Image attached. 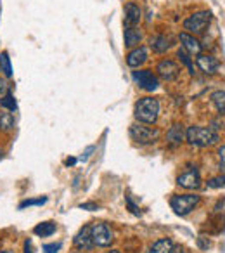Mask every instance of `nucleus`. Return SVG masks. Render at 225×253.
<instances>
[{
    "label": "nucleus",
    "mask_w": 225,
    "mask_h": 253,
    "mask_svg": "<svg viewBox=\"0 0 225 253\" xmlns=\"http://www.w3.org/2000/svg\"><path fill=\"white\" fill-rule=\"evenodd\" d=\"M76 163V160L75 158H71V160H66V165H75Z\"/></svg>",
    "instance_id": "nucleus-35"
},
{
    "label": "nucleus",
    "mask_w": 225,
    "mask_h": 253,
    "mask_svg": "<svg viewBox=\"0 0 225 253\" xmlns=\"http://www.w3.org/2000/svg\"><path fill=\"white\" fill-rule=\"evenodd\" d=\"M218 165H220V170L225 173V144L218 149Z\"/></svg>",
    "instance_id": "nucleus-28"
},
{
    "label": "nucleus",
    "mask_w": 225,
    "mask_h": 253,
    "mask_svg": "<svg viewBox=\"0 0 225 253\" xmlns=\"http://www.w3.org/2000/svg\"><path fill=\"white\" fill-rule=\"evenodd\" d=\"M211 102L217 108V111L220 115H225V90H215L211 92Z\"/></svg>",
    "instance_id": "nucleus-20"
},
{
    "label": "nucleus",
    "mask_w": 225,
    "mask_h": 253,
    "mask_svg": "<svg viewBox=\"0 0 225 253\" xmlns=\"http://www.w3.org/2000/svg\"><path fill=\"white\" fill-rule=\"evenodd\" d=\"M211 21V12L210 11H199L194 12L192 16L184 21V30L187 33H192V35H199L206 30V26L210 25Z\"/></svg>",
    "instance_id": "nucleus-5"
},
{
    "label": "nucleus",
    "mask_w": 225,
    "mask_h": 253,
    "mask_svg": "<svg viewBox=\"0 0 225 253\" xmlns=\"http://www.w3.org/2000/svg\"><path fill=\"white\" fill-rule=\"evenodd\" d=\"M173 243L170 238H161L158 241H154L149 248V253H172Z\"/></svg>",
    "instance_id": "nucleus-17"
},
{
    "label": "nucleus",
    "mask_w": 225,
    "mask_h": 253,
    "mask_svg": "<svg viewBox=\"0 0 225 253\" xmlns=\"http://www.w3.org/2000/svg\"><path fill=\"white\" fill-rule=\"evenodd\" d=\"M177 184H179L180 187H184V189H199L201 187V175L199 172H197L196 169H189L187 172L180 173L179 177H177Z\"/></svg>",
    "instance_id": "nucleus-9"
},
{
    "label": "nucleus",
    "mask_w": 225,
    "mask_h": 253,
    "mask_svg": "<svg viewBox=\"0 0 225 253\" xmlns=\"http://www.w3.org/2000/svg\"><path fill=\"white\" fill-rule=\"evenodd\" d=\"M130 137L139 144H154L159 139V130L156 126H146V123H135L130 126Z\"/></svg>",
    "instance_id": "nucleus-4"
},
{
    "label": "nucleus",
    "mask_w": 225,
    "mask_h": 253,
    "mask_svg": "<svg viewBox=\"0 0 225 253\" xmlns=\"http://www.w3.org/2000/svg\"><path fill=\"white\" fill-rule=\"evenodd\" d=\"M47 201V198H38V200H26L19 205V208H26V207H37V205H43Z\"/></svg>",
    "instance_id": "nucleus-27"
},
{
    "label": "nucleus",
    "mask_w": 225,
    "mask_h": 253,
    "mask_svg": "<svg viewBox=\"0 0 225 253\" xmlns=\"http://www.w3.org/2000/svg\"><path fill=\"white\" fill-rule=\"evenodd\" d=\"M186 141L190 146H197V148H208V146H213L220 141L217 132L211 128V126H199L192 125L187 128L186 132Z\"/></svg>",
    "instance_id": "nucleus-1"
},
{
    "label": "nucleus",
    "mask_w": 225,
    "mask_h": 253,
    "mask_svg": "<svg viewBox=\"0 0 225 253\" xmlns=\"http://www.w3.org/2000/svg\"><path fill=\"white\" fill-rule=\"evenodd\" d=\"M180 42H182V47L189 56H199L201 54V43L197 39H194L190 33L184 32L180 33Z\"/></svg>",
    "instance_id": "nucleus-13"
},
{
    "label": "nucleus",
    "mask_w": 225,
    "mask_h": 253,
    "mask_svg": "<svg viewBox=\"0 0 225 253\" xmlns=\"http://www.w3.org/2000/svg\"><path fill=\"white\" fill-rule=\"evenodd\" d=\"M186 139V130H184V125L182 123H175V125L170 126V130L166 132V141L172 148H177L180 146Z\"/></svg>",
    "instance_id": "nucleus-14"
},
{
    "label": "nucleus",
    "mask_w": 225,
    "mask_h": 253,
    "mask_svg": "<svg viewBox=\"0 0 225 253\" xmlns=\"http://www.w3.org/2000/svg\"><path fill=\"white\" fill-rule=\"evenodd\" d=\"M0 158H2V151H0Z\"/></svg>",
    "instance_id": "nucleus-38"
},
{
    "label": "nucleus",
    "mask_w": 225,
    "mask_h": 253,
    "mask_svg": "<svg viewBox=\"0 0 225 253\" xmlns=\"http://www.w3.org/2000/svg\"><path fill=\"white\" fill-rule=\"evenodd\" d=\"M199 201H201L199 194H173L170 198V207H172V210L177 215L186 217V215H189L199 205Z\"/></svg>",
    "instance_id": "nucleus-3"
},
{
    "label": "nucleus",
    "mask_w": 225,
    "mask_h": 253,
    "mask_svg": "<svg viewBox=\"0 0 225 253\" xmlns=\"http://www.w3.org/2000/svg\"><path fill=\"white\" fill-rule=\"evenodd\" d=\"M134 116L139 123H146V125L156 123L159 116V101L156 97L139 99L134 109Z\"/></svg>",
    "instance_id": "nucleus-2"
},
{
    "label": "nucleus",
    "mask_w": 225,
    "mask_h": 253,
    "mask_svg": "<svg viewBox=\"0 0 225 253\" xmlns=\"http://www.w3.org/2000/svg\"><path fill=\"white\" fill-rule=\"evenodd\" d=\"M172 253H189L187 252L186 248H184V246H180V245H173V250H172Z\"/></svg>",
    "instance_id": "nucleus-32"
},
{
    "label": "nucleus",
    "mask_w": 225,
    "mask_h": 253,
    "mask_svg": "<svg viewBox=\"0 0 225 253\" xmlns=\"http://www.w3.org/2000/svg\"><path fill=\"white\" fill-rule=\"evenodd\" d=\"M73 245L76 246L78 250H92L94 248V239H92V227L90 225H85V227H81L80 231H78V234L75 236L73 239Z\"/></svg>",
    "instance_id": "nucleus-11"
},
{
    "label": "nucleus",
    "mask_w": 225,
    "mask_h": 253,
    "mask_svg": "<svg viewBox=\"0 0 225 253\" xmlns=\"http://www.w3.org/2000/svg\"><path fill=\"white\" fill-rule=\"evenodd\" d=\"M0 71H4L5 77H12V66H11V57L9 54L5 52H0Z\"/></svg>",
    "instance_id": "nucleus-22"
},
{
    "label": "nucleus",
    "mask_w": 225,
    "mask_h": 253,
    "mask_svg": "<svg viewBox=\"0 0 225 253\" xmlns=\"http://www.w3.org/2000/svg\"><path fill=\"white\" fill-rule=\"evenodd\" d=\"M73 253H81V252H73Z\"/></svg>",
    "instance_id": "nucleus-39"
},
{
    "label": "nucleus",
    "mask_w": 225,
    "mask_h": 253,
    "mask_svg": "<svg viewBox=\"0 0 225 253\" xmlns=\"http://www.w3.org/2000/svg\"><path fill=\"white\" fill-rule=\"evenodd\" d=\"M125 18H123V25H125V30L127 28H137L139 23H141V18H142V11L135 2H128L125 5Z\"/></svg>",
    "instance_id": "nucleus-10"
},
{
    "label": "nucleus",
    "mask_w": 225,
    "mask_h": 253,
    "mask_svg": "<svg viewBox=\"0 0 225 253\" xmlns=\"http://www.w3.org/2000/svg\"><path fill=\"white\" fill-rule=\"evenodd\" d=\"M9 94V82L5 78H0V102L4 101V97Z\"/></svg>",
    "instance_id": "nucleus-26"
},
{
    "label": "nucleus",
    "mask_w": 225,
    "mask_h": 253,
    "mask_svg": "<svg viewBox=\"0 0 225 253\" xmlns=\"http://www.w3.org/2000/svg\"><path fill=\"white\" fill-rule=\"evenodd\" d=\"M151 47L154 52L163 54L172 47V40H170V37H166V35H156L154 39L151 40Z\"/></svg>",
    "instance_id": "nucleus-16"
},
{
    "label": "nucleus",
    "mask_w": 225,
    "mask_h": 253,
    "mask_svg": "<svg viewBox=\"0 0 225 253\" xmlns=\"http://www.w3.org/2000/svg\"><path fill=\"white\" fill-rule=\"evenodd\" d=\"M177 57H179V59L182 61V63L186 64L187 68H189V73L194 75V66H192V61H190L189 54H187L184 49H179V52H177Z\"/></svg>",
    "instance_id": "nucleus-23"
},
{
    "label": "nucleus",
    "mask_w": 225,
    "mask_h": 253,
    "mask_svg": "<svg viewBox=\"0 0 225 253\" xmlns=\"http://www.w3.org/2000/svg\"><path fill=\"white\" fill-rule=\"evenodd\" d=\"M197 66H199V70L203 71V73L206 75H215L218 70V61L215 59L213 56H206V54H199L196 59Z\"/></svg>",
    "instance_id": "nucleus-15"
},
{
    "label": "nucleus",
    "mask_w": 225,
    "mask_h": 253,
    "mask_svg": "<svg viewBox=\"0 0 225 253\" xmlns=\"http://www.w3.org/2000/svg\"><path fill=\"white\" fill-rule=\"evenodd\" d=\"M148 49L146 47H142V45H139V47H135L134 50H130L128 52V56H127V64L130 68H141L142 64L148 61Z\"/></svg>",
    "instance_id": "nucleus-12"
},
{
    "label": "nucleus",
    "mask_w": 225,
    "mask_h": 253,
    "mask_svg": "<svg viewBox=\"0 0 225 253\" xmlns=\"http://www.w3.org/2000/svg\"><path fill=\"white\" fill-rule=\"evenodd\" d=\"M142 42V33L139 28H127L125 30V45L127 47H139Z\"/></svg>",
    "instance_id": "nucleus-18"
},
{
    "label": "nucleus",
    "mask_w": 225,
    "mask_h": 253,
    "mask_svg": "<svg viewBox=\"0 0 225 253\" xmlns=\"http://www.w3.org/2000/svg\"><path fill=\"white\" fill-rule=\"evenodd\" d=\"M0 253H12V252H9V250H2Z\"/></svg>",
    "instance_id": "nucleus-37"
},
{
    "label": "nucleus",
    "mask_w": 225,
    "mask_h": 253,
    "mask_svg": "<svg viewBox=\"0 0 225 253\" xmlns=\"http://www.w3.org/2000/svg\"><path fill=\"white\" fill-rule=\"evenodd\" d=\"M134 80L137 82V85L142 90L152 92L159 87V80L151 70H141V71H134Z\"/></svg>",
    "instance_id": "nucleus-7"
},
{
    "label": "nucleus",
    "mask_w": 225,
    "mask_h": 253,
    "mask_svg": "<svg viewBox=\"0 0 225 253\" xmlns=\"http://www.w3.org/2000/svg\"><path fill=\"white\" fill-rule=\"evenodd\" d=\"M59 248H61L59 243H57V245L56 243H54V245H45L43 246V253H57V250Z\"/></svg>",
    "instance_id": "nucleus-29"
},
{
    "label": "nucleus",
    "mask_w": 225,
    "mask_h": 253,
    "mask_svg": "<svg viewBox=\"0 0 225 253\" xmlns=\"http://www.w3.org/2000/svg\"><path fill=\"white\" fill-rule=\"evenodd\" d=\"M156 71H158L159 77L165 78L166 82H173V80H177V78H179L180 66L172 59H163V61H159V63H158Z\"/></svg>",
    "instance_id": "nucleus-8"
},
{
    "label": "nucleus",
    "mask_w": 225,
    "mask_h": 253,
    "mask_svg": "<svg viewBox=\"0 0 225 253\" xmlns=\"http://www.w3.org/2000/svg\"><path fill=\"white\" fill-rule=\"evenodd\" d=\"M0 104L4 106V108H7V109H12V111H14L16 108H18V106H16V99H14V95H12L11 92H9V94L5 95L4 101L0 102Z\"/></svg>",
    "instance_id": "nucleus-25"
},
{
    "label": "nucleus",
    "mask_w": 225,
    "mask_h": 253,
    "mask_svg": "<svg viewBox=\"0 0 225 253\" xmlns=\"http://www.w3.org/2000/svg\"><path fill=\"white\" fill-rule=\"evenodd\" d=\"M109 253H121V252H120V250H111Z\"/></svg>",
    "instance_id": "nucleus-36"
},
{
    "label": "nucleus",
    "mask_w": 225,
    "mask_h": 253,
    "mask_svg": "<svg viewBox=\"0 0 225 253\" xmlns=\"http://www.w3.org/2000/svg\"><path fill=\"white\" fill-rule=\"evenodd\" d=\"M127 205H128V208H130V210H132V213H134V215H141V210H139V208L135 207L134 203H132L130 198H127Z\"/></svg>",
    "instance_id": "nucleus-31"
},
{
    "label": "nucleus",
    "mask_w": 225,
    "mask_h": 253,
    "mask_svg": "<svg viewBox=\"0 0 225 253\" xmlns=\"http://www.w3.org/2000/svg\"><path fill=\"white\" fill-rule=\"evenodd\" d=\"M25 253H33L32 241H30V239H26V241H25Z\"/></svg>",
    "instance_id": "nucleus-33"
},
{
    "label": "nucleus",
    "mask_w": 225,
    "mask_h": 253,
    "mask_svg": "<svg viewBox=\"0 0 225 253\" xmlns=\"http://www.w3.org/2000/svg\"><path fill=\"white\" fill-rule=\"evenodd\" d=\"M90 227H92V239H94L95 246H99V248H108V246H111L114 238H112V231L108 224H104V222H95Z\"/></svg>",
    "instance_id": "nucleus-6"
},
{
    "label": "nucleus",
    "mask_w": 225,
    "mask_h": 253,
    "mask_svg": "<svg viewBox=\"0 0 225 253\" xmlns=\"http://www.w3.org/2000/svg\"><path fill=\"white\" fill-rule=\"evenodd\" d=\"M80 208H83V210L94 211V210H99V205H95V203H81V205H80Z\"/></svg>",
    "instance_id": "nucleus-30"
},
{
    "label": "nucleus",
    "mask_w": 225,
    "mask_h": 253,
    "mask_svg": "<svg viewBox=\"0 0 225 253\" xmlns=\"http://www.w3.org/2000/svg\"><path fill=\"white\" fill-rule=\"evenodd\" d=\"M14 128V116L9 111H0V130L11 132Z\"/></svg>",
    "instance_id": "nucleus-21"
},
{
    "label": "nucleus",
    "mask_w": 225,
    "mask_h": 253,
    "mask_svg": "<svg viewBox=\"0 0 225 253\" xmlns=\"http://www.w3.org/2000/svg\"><path fill=\"white\" fill-rule=\"evenodd\" d=\"M56 224L54 222H42V224H38L35 229H33V232H35L38 238H49V236H52L54 232H56Z\"/></svg>",
    "instance_id": "nucleus-19"
},
{
    "label": "nucleus",
    "mask_w": 225,
    "mask_h": 253,
    "mask_svg": "<svg viewBox=\"0 0 225 253\" xmlns=\"http://www.w3.org/2000/svg\"><path fill=\"white\" fill-rule=\"evenodd\" d=\"M225 186V177L224 175H218V177H211L208 180V187L211 189H218V187H224Z\"/></svg>",
    "instance_id": "nucleus-24"
},
{
    "label": "nucleus",
    "mask_w": 225,
    "mask_h": 253,
    "mask_svg": "<svg viewBox=\"0 0 225 253\" xmlns=\"http://www.w3.org/2000/svg\"><path fill=\"white\" fill-rule=\"evenodd\" d=\"M197 245H199V248L206 250L208 246H210V241H203V238H199V239H197Z\"/></svg>",
    "instance_id": "nucleus-34"
}]
</instances>
